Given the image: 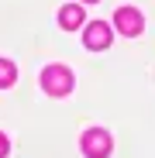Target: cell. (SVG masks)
<instances>
[{
    "instance_id": "1",
    "label": "cell",
    "mask_w": 155,
    "mask_h": 158,
    "mask_svg": "<svg viewBox=\"0 0 155 158\" xmlns=\"http://www.w3.org/2000/svg\"><path fill=\"white\" fill-rule=\"evenodd\" d=\"M41 89L48 96H66L72 89V72L66 65H45L41 69Z\"/></svg>"
},
{
    "instance_id": "2",
    "label": "cell",
    "mask_w": 155,
    "mask_h": 158,
    "mask_svg": "<svg viewBox=\"0 0 155 158\" xmlns=\"http://www.w3.org/2000/svg\"><path fill=\"white\" fill-rule=\"evenodd\" d=\"M80 144H83V155H86V158H107V155H110V148H114L110 134H107V131H100V127L86 131Z\"/></svg>"
},
{
    "instance_id": "3",
    "label": "cell",
    "mask_w": 155,
    "mask_h": 158,
    "mask_svg": "<svg viewBox=\"0 0 155 158\" xmlns=\"http://www.w3.org/2000/svg\"><path fill=\"white\" fill-rule=\"evenodd\" d=\"M114 24H117V31L121 35H141V28H145V21H141V14L135 10V7H117V14H114Z\"/></svg>"
},
{
    "instance_id": "4",
    "label": "cell",
    "mask_w": 155,
    "mask_h": 158,
    "mask_svg": "<svg viewBox=\"0 0 155 158\" xmlns=\"http://www.w3.org/2000/svg\"><path fill=\"white\" fill-rule=\"evenodd\" d=\"M110 28L103 21H93V24H86V35H83V41H86V48H93V52H100V48H107L110 45Z\"/></svg>"
},
{
    "instance_id": "5",
    "label": "cell",
    "mask_w": 155,
    "mask_h": 158,
    "mask_svg": "<svg viewBox=\"0 0 155 158\" xmlns=\"http://www.w3.org/2000/svg\"><path fill=\"white\" fill-rule=\"evenodd\" d=\"M59 24H62L66 31L80 28V24H83V7H80V4H66V7L59 10Z\"/></svg>"
},
{
    "instance_id": "6",
    "label": "cell",
    "mask_w": 155,
    "mask_h": 158,
    "mask_svg": "<svg viewBox=\"0 0 155 158\" xmlns=\"http://www.w3.org/2000/svg\"><path fill=\"white\" fill-rule=\"evenodd\" d=\"M14 79H17V69H14V62L0 59V89H4V86H11Z\"/></svg>"
},
{
    "instance_id": "7",
    "label": "cell",
    "mask_w": 155,
    "mask_h": 158,
    "mask_svg": "<svg viewBox=\"0 0 155 158\" xmlns=\"http://www.w3.org/2000/svg\"><path fill=\"white\" fill-rule=\"evenodd\" d=\"M7 151H11V144H7V138L0 134V158H7Z\"/></svg>"
},
{
    "instance_id": "8",
    "label": "cell",
    "mask_w": 155,
    "mask_h": 158,
    "mask_svg": "<svg viewBox=\"0 0 155 158\" xmlns=\"http://www.w3.org/2000/svg\"><path fill=\"white\" fill-rule=\"evenodd\" d=\"M83 4H97V0H83Z\"/></svg>"
}]
</instances>
